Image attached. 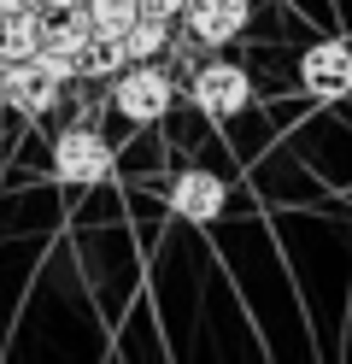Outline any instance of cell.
<instances>
[{"label": "cell", "instance_id": "obj_1", "mask_svg": "<svg viewBox=\"0 0 352 364\" xmlns=\"http://www.w3.org/2000/svg\"><path fill=\"white\" fill-rule=\"evenodd\" d=\"M171 100H176V82L164 77L153 59L124 65L117 82H112V106H117V118H129V124H159L164 112H171Z\"/></svg>", "mask_w": 352, "mask_h": 364}, {"label": "cell", "instance_id": "obj_2", "mask_svg": "<svg viewBox=\"0 0 352 364\" xmlns=\"http://www.w3.org/2000/svg\"><path fill=\"white\" fill-rule=\"evenodd\" d=\"M188 100H194L206 118L229 124V118H241V112L252 106V77L241 71V65H229V59H211V65H200V71H194Z\"/></svg>", "mask_w": 352, "mask_h": 364}, {"label": "cell", "instance_id": "obj_3", "mask_svg": "<svg viewBox=\"0 0 352 364\" xmlns=\"http://www.w3.org/2000/svg\"><path fill=\"white\" fill-rule=\"evenodd\" d=\"M53 176L70 182V188H94V182H106V176H112V147H106V135H94L88 124L53 135Z\"/></svg>", "mask_w": 352, "mask_h": 364}, {"label": "cell", "instance_id": "obj_4", "mask_svg": "<svg viewBox=\"0 0 352 364\" xmlns=\"http://www.w3.org/2000/svg\"><path fill=\"white\" fill-rule=\"evenodd\" d=\"M59 77L47 71L41 59H18V65H0V100L23 118H47V112L59 106Z\"/></svg>", "mask_w": 352, "mask_h": 364}, {"label": "cell", "instance_id": "obj_5", "mask_svg": "<svg viewBox=\"0 0 352 364\" xmlns=\"http://www.w3.org/2000/svg\"><path fill=\"white\" fill-rule=\"evenodd\" d=\"M299 88L311 100H346L352 95V48L346 41H311L299 53Z\"/></svg>", "mask_w": 352, "mask_h": 364}, {"label": "cell", "instance_id": "obj_6", "mask_svg": "<svg viewBox=\"0 0 352 364\" xmlns=\"http://www.w3.org/2000/svg\"><path fill=\"white\" fill-rule=\"evenodd\" d=\"M223 206H229L223 176H211V171H200V165L182 171V176L171 182V212H176L182 223H218Z\"/></svg>", "mask_w": 352, "mask_h": 364}, {"label": "cell", "instance_id": "obj_7", "mask_svg": "<svg viewBox=\"0 0 352 364\" xmlns=\"http://www.w3.org/2000/svg\"><path fill=\"white\" fill-rule=\"evenodd\" d=\"M188 30H194V41H206V48H223V41H235L247 30L252 18V0H188Z\"/></svg>", "mask_w": 352, "mask_h": 364}, {"label": "cell", "instance_id": "obj_8", "mask_svg": "<svg viewBox=\"0 0 352 364\" xmlns=\"http://www.w3.org/2000/svg\"><path fill=\"white\" fill-rule=\"evenodd\" d=\"M47 6H23L0 18V65H18V59H36L41 41H47Z\"/></svg>", "mask_w": 352, "mask_h": 364}, {"label": "cell", "instance_id": "obj_9", "mask_svg": "<svg viewBox=\"0 0 352 364\" xmlns=\"http://www.w3.org/2000/svg\"><path fill=\"white\" fill-rule=\"evenodd\" d=\"M88 18H94V30H100V36L124 41L141 24V0H88Z\"/></svg>", "mask_w": 352, "mask_h": 364}, {"label": "cell", "instance_id": "obj_10", "mask_svg": "<svg viewBox=\"0 0 352 364\" xmlns=\"http://www.w3.org/2000/svg\"><path fill=\"white\" fill-rule=\"evenodd\" d=\"M164 41H171V36H164V18H147V12H141V24L124 36V53H129V65H135V59H159Z\"/></svg>", "mask_w": 352, "mask_h": 364}, {"label": "cell", "instance_id": "obj_11", "mask_svg": "<svg viewBox=\"0 0 352 364\" xmlns=\"http://www.w3.org/2000/svg\"><path fill=\"white\" fill-rule=\"evenodd\" d=\"M141 12H147V18H164V24H171V18H182V12H188V0H141Z\"/></svg>", "mask_w": 352, "mask_h": 364}, {"label": "cell", "instance_id": "obj_12", "mask_svg": "<svg viewBox=\"0 0 352 364\" xmlns=\"http://www.w3.org/2000/svg\"><path fill=\"white\" fill-rule=\"evenodd\" d=\"M47 12H77V6H88V0H41Z\"/></svg>", "mask_w": 352, "mask_h": 364}, {"label": "cell", "instance_id": "obj_13", "mask_svg": "<svg viewBox=\"0 0 352 364\" xmlns=\"http://www.w3.org/2000/svg\"><path fill=\"white\" fill-rule=\"evenodd\" d=\"M23 6H41V0H0V18H6V12H23Z\"/></svg>", "mask_w": 352, "mask_h": 364}, {"label": "cell", "instance_id": "obj_14", "mask_svg": "<svg viewBox=\"0 0 352 364\" xmlns=\"http://www.w3.org/2000/svg\"><path fill=\"white\" fill-rule=\"evenodd\" d=\"M0 182H6V171H0Z\"/></svg>", "mask_w": 352, "mask_h": 364}]
</instances>
